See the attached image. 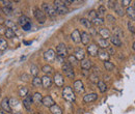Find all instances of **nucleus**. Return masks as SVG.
<instances>
[{"label": "nucleus", "mask_w": 135, "mask_h": 114, "mask_svg": "<svg viewBox=\"0 0 135 114\" xmlns=\"http://www.w3.org/2000/svg\"><path fill=\"white\" fill-rule=\"evenodd\" d=\"M91 61L89 59H83L81 60V68L84 70V71H87V70H90L91 68Z\"/></svg>", "instance_id": "nucleus-24"}, {"label": "nucleus", "mask_w": 135, "mask_h": 114, "mask_svg": "<svg viewBox=\"0 0 135 114\" xmlns=\"http://www.w3.org/2000/svg\"><path fill=\"white\" fill-rule=\"evenodd\" d=\"M126 13L128 14V16L132 19V21H134L135 20V7H134V5H132V6H128V8H127V12H126Z\"/></svg>", "instance_id": "nucleus-28"}, {"label": "nucleus", "mask_w": 135, "mask_h": 114, "mask_svg": "<svg viewBox=\"0 0 135 114\" xmlns=\"http://www.w3.org/2000/svg\"><path fill=\"white\" fill-rule=\"evenodd\" d=\"M28 92H29V90H28V88L25 87V86H21V87L19 88V96L22 97V98H25V97L28 95Z\"/></svg>", "instance_id": "nucleus-30"}, {"label": "nucleus", "mask_w": 135, "mask_h": 114, "mask_svg": "<svg viewBox=\"0 0 135 114\" xmlns=\"http://www.w3.org/2000/svg\"><path fill=\"white\" fill-rule=\"evenodd\" d=\"M24 44H26V45H30L31 42H24Z\"/></svg>", "instance_id": "nucleus-57"}, {"label": "nucleus", "mask_w": 135, "mask_h": 114, "mask_svg": "<svg viewBox=\"0 0 135 114\" xmlns=\"http://www.w3.org/2000/svg\"><path fill=\"white\" fill-rule=\"evenodd\" d=\"M62 97H64V98H65L66 101H68V102H74L75 98H76L73 89H72L70 86H66V87L64 88V90H62Z\"/></svg>", "instance_id": "nucleus-2"}, {"label": "nucleus", "mask_w": 135, "mask_h": 114, "mask_svg": "<svg viewBox=\"0 0 135 114\" xmlns=\"http://www.w3.org/2000/svg\"><path fill=\"white\" fill-rule=\"evenodd\" d=\"M113 34H114V36H117L118 37L119 39H120V37H123L124 36V32H123V30L119 28V27H115V28H113Z\"/></svg>", "instance_id": "nucleus-33"}, {"label": "nucleus", "mask_w": 135, "mask_h": 114, "mask_svg": "<svg viewBox=\"0 0 135 114\" xmlns=\"http://www.w3.org/2000/svg\"><path fill=\"white\" fill-rule=\"evenodd\" d=\"M5 29H6V28H4L2 25H0V34H4V32H5Z\"/></svg>", "instance_id": "nucleus-55"}, {"label": "nucleus", "mask_w": 135, "mask_h": 114, "mask_svg": "<svg viewBox=\"0 0 135 114\" xmlns=\"http://www.w3.org/2000/svg\"><path fill=\"white\" fill-rule=\"evenodd\" d=\"M42 71H43L45 74H51V73H52V67L48 65H44V66L42 67Z\"/></svg>", "instance_id": "nucleus-41"}, {"label": "nucleus", "mask_w": 135, "mask_h": 114, "mask_svg": "<svg viewBox=\"0 0 135 114\" xmlns=\"http://www.w3.org/2000/svg\"><path fill=\"white\" fill-rule=\"evenodd\" d=\"M80 42L83 44V45H88L89 44V42H90V34H88L87 32H83L80 33Z\"/></svg>", "instance_id": "nucleus-16"}, {"label": "nucleus", "mask_w": 135, "mask_h": 114, "mask_svg": "<svg viewBox=\"0 0 135 114\" xmlns=\"http://www.w3.org/2000/svg\"><path fill=\"white\" fill-rule=\"evenodd\" d=\"M30 73H31V75H32V76L36 77V76H37V74H38V67H37L36 65H31V67H30Z\"/></svg>", "instance_id": "nucleus-40"}, {"label": "nucleus", "mask_w": 135, "mask_h": 114, "mask_svg": "<svg viewBox=\"0 0 135 114\" xmlns=\"http://www.w3.org/2000/svg\"><path fill=\"white\" fill-rule=\"evenodd\" d=\"M132 49L135 50V44H134V43H133V45H132Z\"/></svg>", "instance_id": "nucleus-59"}, {"label": "nucleus", "mask_w": 135, "mask_h": 114, "mask_svg": "<svg viewBox=\"0 0 135 114\" xmlns=\"http://www.w3.org/2000/svg\"><path fill=\"white\" fill-rule=\"evenodd\" d=\"M97 79H98V77H97L96 75H94V74H93V75L90 76V80H91V82H95V83H98V80H97Z\"/></svg>", "instance_id": "nucleus-52"}, {"label": "nucleus", "mask_w": 135, "mask_h": 114, "mask_svg": "<svg viewBox=\"0 0 135 114\" xmlns=\"http://www.w3.org/2000/svg\"><path fill=\"white\" fill-rule=\"evenodd\" d=\"M22 28H23L24 31H28V30L31 28V23H30V24H27V25H25V26H23Z\"/></svg>", "instance_id": "nucleus-51"}, {"label": "nucleus", "mask_w": 135, "mask_h": 114, "mask_svg": "<svg viewBox=\"0 0 135 114\" xmlns=\"http://www.w3.org/2000/svg\"><path fill=\"white\" fill-rule=\"evenodd\" d=\"M18 23H19V25H21V26L23 27V26H25V25H27V24H30V19H29L28 17L23 15V16H21L19 18Z\"/></svg>", "instance_id": "nucleus-22"}, {"label": "nucleus", "mask_w": 135, "mask_h": 114, "mask_svg": "<svg viewBox=\"0 0 135 114\" xmlns=\"http://www.w3.org/2000/svg\"><path fill=\"white\" fill-rule=\"evenodd\" d=\"M54 83L56 84V86H57V87H62V86H64V84H65L64 77H62L60 74L56 73V74L54 75Z\"/></svg>", "instance_id": "nucleus-11"}, {"label": "nucleus", "mask_w": 135, "mask_h": 114, "mask_svg": "<svg viewBox=\"0 0 135 114\" xmlns=\"http://www.w3.org/2000/svg\"><path fill=\"white\" fill-rule=\"evenodd\" d=\"M108 54H109V55H112V54H114V50L110 48V49H109V52H108Z\"/></svg>", "instance_id": "nucleus-56"}, {"label": "nucleus", "mask_w": 135, "mask_h": 114, "mask_svg": "<svg viewBox=\"0 0 135 114\" xmlns=\"http://www.w3.org/2000/svg\"><path fill=\"white\" fill-rule=\"evenodd\" d=\"M99 34L101 35V37L103 39H108L111 36V33H110V31L107 28H101L99 30Z\"/></svg>", "instance_id": "nucleus-21"}, {"label": "nucleus", "mask_w": 135, "mask_h": 114, "mask_svg": "<svg viewBox=\"0 0 135 114\" xmlns=\"http://www.w3.org/2000/svg\"><path fill=\"white\" fill-rule=\"evenodd\" d=\"M31 104H32V97H31V95H27L25 98H23V106L27 110H30L31 109Z\"/></svg>", "instance_id": "nucleus-12"}, {"label": "nucleus", "mask_w": 135, "mask_h": 114, "mask_svg": "<svg viewBox=\"0 0 135 114\" xmlns=\"http://www.w3.org/2000/svg\"><path fill=\"white\" fill-rule=\"evenodd\" d=\"M98 87H99V90H100L101 92H105V91L107 90V86H106V84L103 81L98 82Z\"/></svg>", "instance_id": "nucleus-39"}, {"label": "nucleus", "mask_w": 135, "mask_h": 114, "mask_svg": "<svg viewBox=\"0 0 135 114\" xmlns=\"http://www.w3.org/2000/svg\"><path fill=\"white\" fill-rule=\"evenodd\" d=\"M68 59H69V63H71V65H72V63H75V62H77V61H78V60L75 58V56H74V55H70V56L68 57Z\"/></svg>", "instance_id": "nucleus-46"}, {"label": "nucleus", "mask_w": 135, "mask_h": 114, "mask_svg": "<svg viewBox=\"0 0 135 114\" xmlns=\"http://www.w3.org/2000/svg\"><path fill=\"white\" fill-rule=\"evenodd\" d=\"M71 38H72V41L74 42V43H76V44H79L80 43V32H79V30L78 29H75L72 34H71Z\"/></svg>", "instance_id": "nucleus-18"}, {"label": "nucleus", "mask_w": 135, "mask_h": 114, "mask_svg": "<svg viewBox=\"0 0 135 114\" xmlns=\"http://www.w3.org/2000/svg\"><path fill=\"white\" fill-rule=\"evenodd\" d=\"M128 29L131 31L132 33L135 32V29H134V23L133 22H131V21H129V23H128Z\"/></svg>", "instance_id": "nucleus-44"}, {"label": "nucleus", "mask_w": 135, "mask_h": 114, "mask_svg": "<svg viewBox=\"0 0 135 114\" xmlns=\"http://www.w3.org/2000/svg\"><path fill=\"white\" fill-rule=\"evenodd\" d=\"M73 2H74V1H72V0H64V1H62L64 5H66V6H68V5H71V4H73Z\"/></svg>", "instance_id": "nucleus-50"}, {"label": "nucleus", "mask_w": 135, "mask_h": 114, "mask_svg": "<svg viewBox=\"0 0 135 114\" xmlns=\"http://www.w3.org/2000/svg\"><path fill=\"white\" fill-rule=\"evenodd\" d=\"M62 71H64L65 75L67 76L68 78H70V79H74V77H75V73H74L73 66H72L71 63L65 62V63L62 65Z\"/></svg>", "instance_id": "nucleus-3"}, {"label": "nucleus", "mask_w": 135, "mask_h": 114, "mask_svg": "<svg viewBox=\"0 0 135 114\" xmlns=\"http://www.w3.org/2000/svg\"><path fill=\"white\" fill-rule=\"evenodd\" d=\"M80 23L84 26V27H86V28H93V24H91V22L88 20V19H86V18H81L80 19Z\"/></svg>", "instance_id": "nucleus-29"}, {"label": "nucleus", "mask_w": 135, "mask_h": 114, "mask_svg": "<svg viewBox=\"0 0 135 114\" xmlns=\"http://www.w3.org/2000/svg\"><path fill=\"white\" fill-rule=\"evenodd\" d=\"M42 104H43L45 107L50 108V107H52L53 105H55V102L53 101V98H51L50 96H47V97L43 98V100H42Z\"/></svg>", "instance_id": "nucleus-13"}, {"label": "nucleus", "mask_w": 135, "mask_h": 114, "mask_svg": "<svg viewBox=\"0 0 135 114\" xmlns=\"http://www.w3.org/2000/svg\"><path fill=\"white\" fill-rule=\"evenodd\" d=\"M2 11L5 15H11L13 13V7H7V6H3L2 7Z\"/></svg>", "instance_id": "nucleus-42"}, {"label": "nucleus", "mask_w": 135, "mask_h": 114, "mask_svg": "<svg viewBox=\"0 0 135 114\" xmlns=\"http://www.w3.org/2000/svg\"><path fill=\"white\" fill-rule=\"evenodd\" d=\"M34 17H35V19L37 20V22H38L40 24H44V23L46 22V15H45V13H44L43 11H41L40 8H36V9H35V12H34Z\"/></svg>", "instance_id": "nucleus-5"}, {"label": "nucleus", "mask_w": 135, "mask_h": 114, "mask_svg": "<svg viewBox=\"0 0 135 114\" xmlns=\"http://www.w3.org/2000/svg\"><path fill=\"white\" fill-rule=\"evenodd\" d=\"M13 114H21V113H20V112L18 111V112H14V113H13Z\"/></svg>", "instance_id": "nucleus-60"}, {"label": "nucleus", "mask_w": 135, "mask_h": 114, "mask_svg": "<svg viewBox=\"0 0 135 114\" xmlns=\"http://www.w3.org/2000/svg\"><path fill=\"white\" fill-rule=\"evenodd\" d=\"M98 44H99V46H100L101 48H103V49L109 48V42H108V39L100 38V39H98Z\"/></svg>", "instance_id": "nucleus-32"}, {"label": "nucleus", "mask_w": 135, "mask_h": 114, "mask_svg": "<svg viewBox=\"0 0 135 114\" xmlns=\"http://www.w3.org/2000/svg\"><path fill=\"white\" fill-rule=\"evenodd\" d=\"M98 56H99V58L101 60H103V61H109V58H110V55L108 54V52L105 51L104 49L98 51Z\"/></svg>", "instance_id": "nucleus-15"}, {"label": "nucleus", "mask_w": 135, "mask_h": 114, "mask_svg": "<svg viewBox=\"0 0 135 114\" xmlns=\"http://www.w3.org/2000/svg\"><path fill=\"white\" fill-rule=\"evenodd\" d=\"M4 25L6 26V28L12 29L13 31H16L18 29L17 24H16L14 21H11V20H5V21H4Z\"/></svg>", "instance_id": "nucleus-19"}, {"label": "nucleus", "mask_w": 135, "mask_h": 114, "mask_svg": "<svg viewBox=\"0 0 135 114\" xmlns=\"http://www.w3.org/2000/svg\"><path fill=\"white\" fill-rule=\"evenodd\" d=\"M32 85L34 87H41L42 86V79L40 77H34L33 80H32Z\"/></svg>", "instance_id": "nucleus-36"}, {"label": "nucleus", "mask_w": 135, "mask_h": 114, "mask_svg": "<svg viewBox=\"0 0 135 114\" xmlns=\"http://www.w3.org/2000/svg\"><path fill=\"white\" fill-rule=\"evenodd\" d=\"M53 7L55 8L56 14H59V15H66V14L69 13L68 7L66 6V5H64L62 1H60V0H56V1H54V5H53Z\"/></svg>", "instance_id": "nucleus-1"}, {"label": "nucleus", "mask_w": 135, "mask_h": 114, "mask_svg": "<svg viewBox=\"0 0 135 114\" xmlns=\"http://www.w3.org/2000/svg\"><path fill=\"white\" fill-rule=\"evenodd\" d=\"M108 4H109V7H110V8H114L115 1H108Z\"/></svg>", "instance_id": "nucleus-54"}, {"label": "nucleus", "mask_w": 135, "mask_h": 114, "mask_svg": "<svg viewBox=\"0 0 135 114\" xmlns=\"http://www.w3.org/2000/svg\"><path fill=\"white\" fill-rule=\"evenodd\" d=\"M109 38H110V43H111L112 45H114V46H117V47H120V46H122V41H120L118 37L112 35V36H110Z\"/></svg>", "instance_id": "nucleus-27"}, {"label": "nucleus", "mask_w": 135, "mask_h": 114, "mask_svg": "<svg viewBox=\"0 0 135 114\" xmlns=\"http://www.w3.org/2000/svg\"><path fill=\"white\" fill-rule=\"evenodd\" d=\"M0 114H6V113H5L3 110H0Z\"/></svg>", "instance_id": "nucleus-58"}, {"label": "nucleus", "mask_w": 135, "mask_h": 114, "mask_svg": "<svg viewBox=\"0 0 135 114\" xmlns=\"http://www.w3.org/2000/svg\"><path fill=\"white\" fill-rule=\"evenodd\" d=\"M74 89L78 92V93H83L84 92V85L83 82L81 80H76L74 82Z\"/></svg>", "instance_id": "nucleus-9"}, {"label": "nucleus", "mask_w": 135, "mask_h": 114, "mask_svg": "<svg viewBox=\"0 0 135 114\" xmlns=\"http://www.w3.org/2000/svg\"><path fill=\"white\" fill-rule=\"evenodd\" d=\"M120 3H122L120 5L124 7V6H129V4L131 3V1H130V0H123Z\"/></svg>", "instance_id": "nucleus-49"}, {"label": "nucleus", "mask_w": 135, "mask_h": 114, "mask_svg": "<svg viewBox=\"0 0 135 114\" xmlns=\"http://www.w3.org/2000/svg\"><path fill=\"white\" fill-rule=\"evenodd\" d=\"M98 46L96 44H89V46H87V52L90 56H97L98 55Z\"/></svg>", "instance_id": "nucleus-10"}, {"label": "nucleus", "mask_w": 135, "mask_h": 114, "mask_svg": "<svg viewBox=\"0 0 135 114\" xmlns=\"http://www.w3.org/2000/svg\"><path fill=\"white\" fill-rule=\"evenodd\" d=\"M0 106H1L2 110H3L5 113H7V112H12V108H11V106H9V102H8V98H4L3 100H2Z\"/></svg>", "instance_id": "nucleus-8"}, {"label": "nucleus", "mask_w": 135, "mask_h": 114, "mask_svg": "<svg viewBox=\"0 0 135 114\" xmlns=\"http://www.w3.org/2000/svg\"><path fill=\"white\" fill-rule=\"evenodd\" d=\"M50 112L52 114H62V109L58 105H53L50 107Z\"/></svg>", "instance_id": "nucleus-25"}, {"label": "nucleus", "mask_w": 135, "mask_h": 114, "mask_svg": "<svg viewBox=\"0 0 135 114\" xmlns=\"http://www.w3.org/2000/svg\"><path fill=\"white\" fill-rule=\"evenodd\" d=\"M7 49V43L4 38L0 37V51H4Z\"/></svg>", "instance_id": "nucleus-38"}, {"label": "nucleus", "mask_w": 135, "mask_h": 114, "mask_svg": "<svg viewBox=\"0 0 135 114\" xmlns=\"http://www.w3.org/2000/svg\"><path fill=\"white\" fill-rule=\"evenodd\" d=\"M55 57H56L55 52H54V50H52V49H49L48 51H46V52L44 53V58H45V60L48 61V62H53V61H55Z\"/></svg>", "instance_id": "nucleus-6"}, {"label": "nucleus", "mask_w": 135, "mask_h": 114, "mask_svg": "<svg viewBox=\"0 0 135 114\" xmlns=\"http://www.w3.org/2000/svg\"><path fill=\"white\" fill-rule=\"evenodd\" d=\"M65 58H66V57H62V56H58V55H57V56L55 57V60H56V62H59V63H62V65H64V63H65Z\"/></svg>", "instance_id": "nucleus-45"}, {"label": "nucleus", "mask_w": 135, "mask_h": 114, "mask_svg": "<svg viewBox=\"0 0 135 114\" xmlns=\"http://www.w3.org/2000/svg\"><path fill=\"white\" fill-rule=\"evenodd\" d=\"M8 102H9V106H11V108L12 107H16L18 106V101L16 98H11V100H8Z\"/></svg>", "instance_id": "nucleus-43"}, {"label": "nucleus", "mask_w": 135, "mask_h": 114, "mask_svg": "<svg viewBox=\"0 0 135 114\" xmlns=\"http://www.w3.org/2000/svg\"><path fill=\"white\" fill-rule=\"evenodd\" d=\"M104 66L106 68V71H108V72H111V71L114 70V65L112 62H110V61H105L104 62Z\"/></svg>", "instance_id": "nucleus-37"}, {"label": "nucleus", "mask_w": 135, "mask_h": 114, "mask_svg": "<svg viewBox=\"0 0 135 114\" xmlns=\"http://www.w3.org/2000/svg\"><path fill=\"white\" fill-rule=\"evenodd\" d=\"M114 11L117 12V14H118V16L123 17L125 16V14H126V12H125V9H124V7L118 3V2H115V5H114Z\"/></svg>", "instance_id": "nucleus-23"}, {"label": "nucleus", "mask_w": 135, "mask_h": 114, "mask_svg": "<svg viewBox=\"0 0 135 114\" xmlns=\"http://www.w3.org/2000/svg\"><path fill=\"white\" fill-rule=\"evenodd\" d=\"M41 79H42V86H44V88H49V87H51V85H52V79H51L49 76L45 75Z\"/></svg>", "instance_id": "nucleus-17"}, {"label": "nucleus", "mask_w": 135, "mask_h": 114, "mask_svg": "<svg viewBox=\"0 0 135 114\" xmlns=\"http://www.w3.org/2000/svg\"><path fill=\"white\" fill-rule=\"evenodd\" d=\"M43 12L46 13L47 15L51 18H54L56 17V12H55V8L53 7V5H51L49 3H43Z\"/></svg>", "instance_id": "nucleus-4"}, {"label": "nucleus", "mask_w": 135, "mask_h": 114, "mask_svg": "<svg viewBox=\"0 0 135 114\" xmlns=\"http://www.w3.org/2000/svg\"><path fill=\"white\" fill-rule=\"evenodd\" d=\"M90 22H91V24L95 25V26H102V25H104V23H105L104 19H103V18H99V17L95 18V19H94L93 21H90Z\"/></svg>", "instance_id": "nucleus-26"}, {"label": "nucleus", "mask_w": 135, "mask_h": 114, "mask_svg": "<svg viewBox=\"0 0 135 114\" xmlns=\"http://www.w3.org/2000/svg\"><path fill=\"white\" fill-rule=\"evenodd\" d=\"M98 98V95L97 93H88V95H85L83 97V101L85 103H91L94 101H96Z\"/></svg>", "instance_id": "nucleus-20"}, {"label": "nucleus", "mask_w": 135, "mask_h": 114, "mask_svg": "<svg viewBox=\"0 0 135 114\" xmlns=\"http://www.w3.org/2000/svg\"><path fill=\"white\" fill-rule=\"evenodd\" d=\"M42 100H43V97H42V95L40 92H35L32 96V102L35 103V104H41Z\"/></svg>", "instance_id": "nucleus-31"}, {"label": "nucleus", "mask_w": 135, "mask_h": 114, "mask_svg": "<svg viewBox=\"0 0 135 114\" xmlns=\"http://www.w3.org/2000/svg\"><path fill=\"white\" fill-rule=\"evenodd\" d=\"M105 14H106V7H105V6H103V5H101V6L99 7L98 12H97V17H99V18H103V17L105 16Z\"/></svg>", "instance_id": "nucleus-35"}, {"label": "nucleus", "mask_w": 135, "mask_h": 114, "mask_svg": "<svg viewBox=\"0 0 135 114\" xmlns=\"http://www.w3.org/2000/svg\"><path fill=\"white\" fill-rule=\"evenodd\" d=\"M56 52H57V55L58 56H62V57H66L68 54V50L67 46L65 44H59L56 48Z\"/></svg>", "instance_id": "nucleus-7"}, {"label": "nucleus", "mask_w": 135, "mask_h": 114, "mask_svg": "<svg viewBox=\"0 0 135 114\" xmlns=\"http://www.w3.org/2000/svg\"><path fill=\"white\" fill-rule=\"evenodd\" d=\"M88 18L91 19V21H93L95 18H97V12H95V11H90V12L88 13Z\"/></svg>", "instance_id": "nucleus-47"}, {"label": "nucleus", "mask_w": 135, "mask_h": 114, "mask_svg": "<svg viewBox=\"0 0 135 114\" xmlns=\"http://www.w3.org/2000/svg\"><path fill=\"white\" fill-rule=\"evenodd\" d=\"M106 20H107L109 23H114V22H115V18L113 16H111V15H107V16H106Z\"/></svg>", "instance_id": "nucleus-48"}, {"label": "nucleus", "mask_w": 135, "mask_h": 114, "mask_svg": "<svg viewBox=\"0 0 135 114\" xmlns=\"http://www.w3.org/2000/svg\"><path fill=\"white\" fill-rule=\"evenodd\" d=\"M74 56H75V58L77 59V60H83L85 57V52L83 49H81V48H77V49L75 50V54H74Z\"/></svg>", "instance_id": "nucleus-14"}, {"label": "nucleus", "mask_w": 135, "mask_h": 114, "mask_svg": "<svg viewBox=\"0 0 135 114\" xmlns=\"http://www.w3.org/2000/svg\"><path fill=\"white\" fill-rule=\"evenodd\" d=\"M4 35H5L7 38H14V37L16 36V33H15V31H13L12 29L6 28V29H5V32H4Z\"/></svg>", "instance_id": "nucleus-34"}, {"label": "nucleus", "mask_w": 135, "mask_h": 114, "mask_svg": "<svg viewBox=\"0 0 135 114\" xmlns=\"http://www.w3.org/2000/svg\"><path fill=\"white\" fill-rule=\"evenodd\" d=\"M21 78H22L21 80H24V81H29V76H28V75H25V74H24V75H23Z\"/></svg>", "instance_id": "nucleus-53"}]
</instances>
